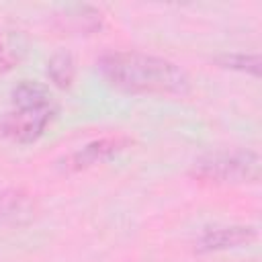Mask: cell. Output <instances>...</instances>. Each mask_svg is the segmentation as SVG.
<instances>
[{
    "label": "cell",
    "mask_w": 262,
    "mask_h": 262,
    "mask_svg": "<svg viewBox=\"0 0 262 262\" xmlns=\"http://www.w3.org/2000/svg\"><path fill=\"white\" fill-rule=\"evenodd\" d=\"M100 72L108 84L125 92H184L188 80L184 72L162 57L145 53H108L100 59Z\"/></svg>",
    "instance_id": "1"
},
{
    "label": "cell",
    "mask_w": 262,
    "mask_h": 262,
    "mask_svg": "<svg viewBox=\"0 0 262 262\" xmlns=\"http://www.w3.org/2000/svg\"><path fill=\"white\" fill-rule=\"evenodd\" d=\"M14 111L4 119V133L20 143L35 141L51 121L55 113L53 98L47 88L35 82H23L12 92Z\"/></svg>",
    "instance_id": "2"
},
{
    "label": "cell",
    "mask_w": 262,
    "mask_h": 262,
    "mask_svg": "<svg viewBox=\"0 0 262 262\" xmlns=\"http://www.w3.org/2000/svg\"><path fill=\"white\" fill-rule=\"evenodd\" d=\"M260 160L252 151L213 156L199 164V174L215 180H254L258 178Z\"/></svg>",
    "instance_id": "3"
},
{
    "label": "cell",
    "mask_w": 262,
    "mask_h": 262,
    "mask_svg": "<svg viewBox=\"0 0 262 262\" xmlns=\"http://www.w3.org/2000/svg\"><path fill=\"white\" fill-rule=\"evenodd\" d=\"M252 235H254V231L248 227H227V229H217V231L207 233L201 244L207 250H219V248H227V246H237Z\"/></svg>",
    "instance_id": "4"
},
{
    "label": "cell",
    "mask_w": 262,
    "mask_h": 262,
    "mask_svg": "<svg viewBox=\"0 0 262 262\" xmlns=\"http://www.w3.org/2000/svg\"><path fill=\"white\" fill-rule=\"evenodd\" d=\"M29 201L16 190H6L0 194V219L16 221L23 215H29Z\"/></svg>",
    "instance_id": "5"
},
{
    "label": "cell",
    "mask_w": 262,
    "mask_h": 262,
    "mask_svg": "<svg viewBox=\"0 0 262 262\" xmlns=\"http://www.w3.org/2000/svg\"><path fill=\"white\" fill-rule=\"evenodd\" d=\"M47 74L57 86H61V88L70 86V82L74 78V61H72V57L68 53H55L51 57V61H49Z\"/></svg>",
    "instance_id": "6"
},
{
    "label": "cell",
    "mask_w": 262,
    "mask_h": 262,
    "mask_svg": "<svg viewBox=\"0 0 262 262\" xmlns=\"http://www.w3.org/2000/svg\"><path fill=\"white\" fill-rule=\"evenodd\" d=\"M117 149V141H96V143H90L80 156H78V166H88V164H94L96 160L100 158H106L111 156L113 151Z\"/></svg>",
    "instance_id": "7"
},
{
    "label": "cell",
    "mask_w": 262,
    "mask_h": 262,
    "mask_svg": "<svg viewBox=\"0 0 262 262\" xmlns=\"http://www.w3.org/2000/svg\"><path fill=\"white\" fill-rule=\"evenodd\" d=\"M227 63H231L233 68H246V70H252L254 74H258V57H246V55H233V57H227Z\"/></svg>",
    "instance_id": "8"
}]
</instances>
